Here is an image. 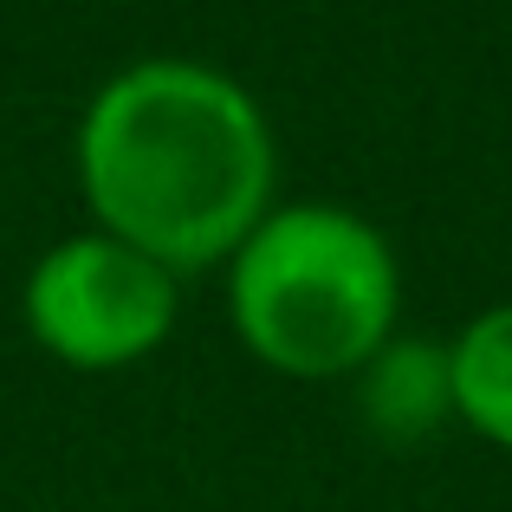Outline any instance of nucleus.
Here are the masks:
<instances>
[{
  "label": "nucleus",
  "instance_id": "f257e3e1",
  "mask_svg": "<svg viewBox=\"0 0 512 512\" xmlns=\"http://www.w3.org/2000/svg\"><path fill=\"white\" fill-rule=\"evenodd\" d=\"M78 188L104 234L175 279L227 266L273 208V130L214 65L137 59L85 104Z\"/></svg>",
  "mask_w": 512,
  "mask_h": 512
},
{
  "label": "nucleus",
  "instance_id": "f03ea898",
  "mask_svg": "<svg viewBox=\"0 0 512 512\" xmlns=\"http://www.w3.org/2000/svg\"><path fill=\"white\" fill-rule=\"evenodd\" d=\"M227 312L266 370L331 383L396 338L402 273L389 240L331 201L266 208L227 260Z\"/></svg>",
  "mask_w": 512,
  "mask_h": 512
},
{
  "label": "nucleus",
  "instance_id": "7ed1b4c3",
  "mask_svg": "<svg viewBox=\"0 0 512 512\" xmlns=\"http://www.w3.org/2000/svg\"><path fill=\"white\" fill-rule=\"evenodd\" d=\"M26 331L72 370H124L175 325V273L117 234H78L26 273Z\"/></svg>",
  "mask_w": 512,
  "mask_h": 512
},
{
  "label": "nucleus",
  "instance_id": "20e7f679",
  "mask_svg": "<svg viewBox=\"0 0 512 512\" xmlns=\"http://www.w3.org/2000/svg\"><path fill=\"white\" fill-rule=\"evenodd\" d=\"M363 415L389 441H422L454 415L448 389V350L435 344H396L389 338L363 363Z\"/></svg>",
  "mask_w": 512,
  "mask_h": 512
},
{
  "label": "nucleus",
  "instance_id": "39448f33",
  "mask_svg": "<svg viewBox=\"0 0 512 512\" xmlns=\"http://www.w3.org/2000/svg\"><path fill=\"white\" fill-rule=\"evenodd\" d=\"M448 389L454 415L480 441L512 454V305H487L467 318V331L448 344Z\"/></svg>",
  "mask_w": 512,
  "mask_h": 512
}]
</instances>
